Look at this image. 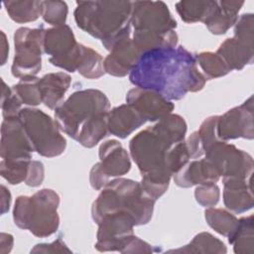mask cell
<instances>
[{
    "mask_svg": "<svg viewBox=\"0 0 254 254\" xmlns=\"http://www.w3.org/2000/svg\"><path fill=\"white\" fill-rule=\"evenodd\" d=\"M253 15L243 14L235 23L234 37L226 39L216 54L226 63L230 70L242 69L253 63Z\"/></svg>",
    "mask_w": 254,
    "mask_h": 254,
    "instance_id": "cell-9",
    "label": "cell"
},
{
    "mask_svg": "<svg viewBox=\"0 0 254 254\" xmlns=\"http://www.w3.org/2000/svg\"><path fill=\"white\" fill-rule=\"evenodd\" d=\"M18 117L25 132L38 154L53 158L62 155L66 147V141L61 133L56 120L40 109L24 108Z\"/></svg>",
    "mask_w": 254,
    "mask_h": 254,
    "instance_id": "cell-7",
    "label": "cell"
},
{
    "mask_svg": "<svg viewBox=\"0 0 254 254\" xmlns=\"http://www.w3.org/2000/svg\"><path fill=\"white\" fill-rule=\"evenodd\" d=\"M76 71L90 79L102 76L105 73L102 57L96 51L82 45Z\"/></svg>",
    "mask_w": 254,
    "mask_h": 254,
    "instance_id": "cell-29",
    "label": "cell"
},
{
    "mask_svg": "<svg viewBox=\"0 0 254 254\" xmlns=\"http://www.w3.org/2000/svg\"><path fill=\"white\" fill-rule=\"evenodd\" d=\"M3 4L16 23L33 22L41 15V1H6Z\"/></svg>",
    "mask_w": 254,
    "mask_h": 254,
    "instance_id": "cell-27",
    "label": "cell"
},
{
    "mask_svg": "<svg viewBox=\"0 0 254 254\" xmlns=\"http://www.w3.org/2000/svg\"><path fill=\"white\" fill-rule=\"evenodd\" d=\"M38 82L39 77L36 76L22 77L20 78V81L12 87V89L20 98L22 103L36 106L43 102Z\"/></svg>",
    "mask_w": 254,
    "mask_h": 254,
    "instance_id": "cell-32",
    "label": "cell"
},
{
    "mask_svg": "<svg viewBox=\"0 0 254 254\" xmlns=\"http://www.w3.org/2000/svg\"><path fill=\"white\" fill-rule=\"evenodd\" d=\"M59 194L51 189H43L32 196L20 195L15 201L13 218L15 224L28 229L37 237L55 233L60 224Z\"/></svg>",
    "mask_w": 254,
    "mask_h": 254,
    "instance_id": "cell-6",
    "label": "cell"
},
{
    "mask_svg": "<svg viewBox=\"0 0 254 254\" xmlns=\"http://www.w3.org/2000/svg\"><path fill=\"white\" fill-rule=\"evenodd\" d=\"M131 25L134 31L166 33L174 31L177 22L162 1L132 2Z\"/></svg>",
    "mask_w": 254,
    "mask_h": 254,
    "instance_id": "cell-12",
    "label": "cell"
},
{
    "mask_svg": "<svg viewBox=\"0 0 254 254\" xmlns=\"http://www.w3.org/2000/svg\"><path fill=\"white\" fill-rule=\"evenodd\" d=\"M243 1H217V7L212 15L204 22L210 33L221 35L227 32L238 20V12Z\"/></svg>",
    "mask_w": 254,
    "mask_h": 254,
    "instance_id": "cell-23",
    "label": "cell"
},
{
    "mask_svg": "<svg viewBox=\"0 0 254 254\" xmlns=\"http://www.w3.org/2000/svg\"><path fill=\"white\" fill-rule=\"evenodd\" d=\"M223 201L228 209L235 213H242L252 208L251 179H223Z\"/></svg>",
    "mask_w": 254,
    "mask_h": 254,
    "instance_id": "cell-20",
    "label": "cell"
},
{
    "mask_svg": "<svg viewBox=\"0 0 254 254\" xmlns=\"http://www.w3.org/2000/svg\"><path fill=\"white\" fill-rule=\"evenodd\" d=\"M147 121L129 104H122L110 110L107 115L108 133L126 138Z\"/></svg>",
    "mask_w": 254,
    "mask_h": 254,
    "instance_id": "cell-21",
    "label": "cell"
},
{
    "mask_svg": "<svg viewBox=\"0 0 254 254\" xmlns=\"http://www.w3.org/2000/svg\"><path fill=\"white\" fill-rule=\"evenodd\" d=\"M46 30L22 27L14 34L15 57L11 71L15 77L36 76L42 67V51Z\"/></svg>",
    "mask_w": 254,
    "mask_h": 254,
    "instance_id": "cell-8",
    "label": "cell"
},
{
    "mask_svg": "<svg viewBox=\"0 0 254 254\" xmlns=\"http://www.w3.org/2000/svg\"><path fill=\"white\" fill-rule=\"evenodd\" d=\"M67 5L63 1H41V16L55 26L64 25L67 16Z\"/></svg>",
    "mask_w": 254,
    "mask_h": 254,
    "instance_id": "cell-33",
    "label": "cell"
},
{
    "mask_svg": "<svg viewBox=\"0 0 254 254\" xmlns=\"http://www.w3.org/2000/svg\"><path fill=\"white\" fill-rule=\"evenodd\" d=\"M98 168L106 178L120 177L130 171L131 163L127 151L116 140H108L99 147Z\"/></svg>",
    "mask_w": 254,
    "mask_h": 254,
    "instance_id": "cell-19",
    "label": "cell"
},
{
    "mask_svg": "<svg viewBox=\"0 0 254 254\" xmlns=\"http://www.w3.org/2000/svg\"><path fill=\"white\" fill-rule=\"evenodd\" d=\"M1 213L4 214L9 210L10 201H11V194L9 190L5 188V186H1Z\"/></svg>",
    "mask_w": 254,
    "mask_h": 254,
    "instance_id": "cell-41",
    "label": "cell"
},
{
    "mask_svg": "<svg viewBox=\"0 0 254 254\" xmlns=\"http://www.w3.org/2000/svg\"><path fill=\"white\" fill-rule=\"evenodd\" d=\"M109 52L103 61L104 70L119 77L127 75L141 56L130 36L116 42Z\"/></svg>",
    "mask_w": 254,
    "mask_h": 254,
    "instance_id": "cell-17",
    "label": "cell"
},
{
    "mask_svg": "<svg viewBox=\"0 0 254 254\" xmlns=\"http://www.w3.org/2000/svg\"><path fill=\"white\" fill-rule=\"evenodd\" d=\"M205 158L218 170L223 179L250 180L253 174L252 157L226 141H216L204 149Z\"/></svg>",
    "mask_w": 254,
    "mask_h": 254,
    "instance_id": "cell-10",
    "label": "cell"
},
{
    "mask_svg": "<svg viewBox=\"0 0 254 254\" xmlns=\"http://www.w3.org/2000/svg\"><path fill=\"white\" fill-rule=\"evenodd\" d=\"M1 35H2V65L5 64V62H6V59H7V54L9 52V46L7 44V41H6V36L3 32H1Z\"/></svg>",
    "mask_w": 254,
    "mask_h": 254,
    "instance_id": "cell-43",
    "label": "cell"
},
{
    "mask_svg": "<svg viewBox=\"0 0 254 254\" xmlns=\"http://www.w3.org/2000/svg\"><path fill=\"white\" fill-rule=\"evenodd\" d=\"M126 102L146 121H159L171 114L175 108V105L161 94L139 87L128 91Z\"/></svg>",
    "mask_w": 254,
    "mask_h": 254,
    "instance_id": "cell-16",
    "label": "cell"
},
{
    "mask_svg": "<svg viewBox=\"0 0 254 254\" xmlns=\"http://www.w3.org/2000/svg\"><path fill=\"white\" fill-rule=\"evenodd\" d=\"M196 64L195 57L184 47L157 48L139 57L129 72V80L168 100H180L188 92L201 90L207 80Z\"/></svg>",
    "mask_w": 254,
    "mask_h": 254,
    "instance_id": "cell-1",
    "label": "cell"
},
{
    "mask_svg": "<svg viewBox=\"0 0 254 254\" xmlns=\"http://www.w3.org/2000/svg\"><path fill=\"white\" fill-rule=\"evenodd\" d=\"M253 96L251 95L241 105L218 116L216 123L218 139L220 141L236 138L253 139Z\"/></svg>",
    "mask_w": 254,
    "mask_h": 254,
    "instance_id": "cell-14",
    "label": "cell"
},
{
    "mask_svg": "<svg viewBox=\"0 0 254 254\" xmlns=\"http://www.w3.org/2000/svg\"><path fill=\"white\" fill-rule=\"evenodd\" d=\"M132 40L142 55L146 51L157 48L176 47L178 44V35L175 30L166 33L134 31Z\"/></svg>",
    "mask_w": 254,
    "mask_h": 254,
    "instance_id": "cell-24",
    "label": "cell"
},
{
    "mask_svg": "<svg viewBox=\"0 0 254 254\" xmlns=\"http://www.w3.org/2000/svg\"><path fill=\"white\" fill-rule=\"evenodd\" d=\"M195 57L196 63L201 67L206 79H212L226 75L230 70L226 63L216 53L203 52Z\"/></svg>",
    "mask_w": 254,
    "mask_h": 254,
    "instance_id": "cell-31",
    "label": "cell"
},
{
    "mask_svg": "<svg viewBox=\"0 0 254 254\" xmlns=\"http://www.w3.org/2000/svg\"><path fill=\"white\" fill-rule=\"evenodd\" d=\"M6 246H8L10 248V250H11V248L13 246V236L11 234L1 233V251Z\"/></svg>",
    "mask_w": 254,
    "mask_h": 254,
    "instance_id": "cell-42",
    "label": "cell"
},
{
    "mask_svg": "<svg viewBox=\"0 0 254 254\" xmlns=\"http://www.w3.org/2000/svg\"><path fill=\"white\" fill-rule=\"evenodd\" d=\"M217 7V1H180L176 4L177 12L187 23L205 22Z\"/></svg>",
    "mask_w": 254,
    "mask_h": 254,
    "instance_id": "cell-25",
    "label": "cell"
},
{
    "mask_svg": "<svg viewBox=\"0 0 254 254\" xmlns=\"http://www.w3.org/2000/svg\"><path fill=\"white\" fill-rule=\"evenodd\" d=\"M186 133L184 118L171 113L154 126L139 132L130 141L131 157L142 175L140 184L155 200L166 192L173 177L168 165L169 152L175 144L184 141Z\"/></svg>",
    "mask_w": 254,
    "mask_h": 254,
    "instance_id": "cell-2",
    "label": "cell"
},
{
    "mask_svg": "<svg viewBox=\"0 0 254 254\" xmlns=\"http://www.w3.org/2000/svg\"><path fill=\"white\" fill-rule=\"evenodd\" d=\"M155 201L144 191L140 183L119 178L105 185L93 201L91 214L97 223L106 214L125 212L133 216L137 225H142L150 221Z\"/></svg>",
    "mask_w": 254,
    "mask_h": 254,
    "instance_id": "cell-5",
    "label": "cell"
},
{
    "mask_svg": "<svg viewBox=\"0 0 254 254\" xmlns=\"http://www.w3.org/2000/svg\"><path fill=\"white\" fill-rule=\"evenodd\" d=\"M31 252H43V253H54V252H70V250L65 246L62 239H57L51 244H38L31 250Z\"/></svg>",
    "mask_w": 254,
    "mask_h": 254,
    "instance_id": "cell-39",
    "label": "cell"
},
{
    "mask_svg": "<svg viewBox=\"0 0 254 254\" xmlns=\"http://www.w3.org/2000/svg\"><path fill=\"white\" fill-rule=\"evenodd\" d=\"M34 148L18 116L5 118L1 127V158L6 162L31 161Z\"/></svg>",
    "mask_w": 254,
    "mask_h": 254,
    "instance_id": "cell-15",
    "label": "cell"
},
{
    "mask_svg": "<svg viewBox=\"0 0 254 254\" xmlns=\"http://www.w3.org/2000/svg\"><path fill=\"white\" fill-rule=\"evenodd\" d=\"M196 201L205 207H212L219 200V188L215 184L199 185L194 191Z\"/></svg>",
    "mask_w": 254,
    "mask_h": 254,
    "instance_id": "cell-36",
    "label": "cell"
},
{
    "mask_svg": "<svg viewBox=\"0 0 254 254\" xmlns=\"http://www.w3.org/2000/svg\"><path fill=\"white\" fill-rule=\"evenodd\" d=\"M81 44L76 43L71 29L62 25L46 30L44 52L51 56L50 63L67 71H76V64L81 51Z\"/></svg>",
    "mask_w": 254,
    "mask_h": 254,
    "instance_id": "cell-11",
    "label": "cell"
},
{
    "mask_svg": "<svg viewBox=\"0 0 254 254\" xmlns=\"http://www.w3.org/2000/svg\"><path fill=\"white\" fill-rule=\"evenodd\" d=\"M71 78L65 72H52L39 78V89L43 103L50 109L58 108L63 102Z\"/></svg>",
    "mask_w": 254,
    "mask_h": 254,
    "instance_id": "cell-22",
    "label": "cell"
},
{
    "mask_svg": "<svg viewBox=\"0 0 254 254\" xmlns=\"http://www.w3.org/2000/svg\"><path fill=\"white\" fill-rule=\"evenodd\" d=\"M31 162L32 160L19 162H6L1 160L0 172L2 178H4L11 185H18L25 182Z\"/></svg>",
    "mask_w": 254,
    "mask_h": 254,
    "instance_id": "cell-34",
    "label": "cell"
},
{
    "mask_svg": "<svg viewBox=\"0 0 254 254\" xmlns=\"http://www.w3.org/2000/svg\"><path fill=\"white\" fill-rule=\"evenodd\" d=\"M89 181H90V185L91 187L96 190H99L102 188L105 187V185L109 182V179L106 178L102 172L100 171V169L97 166V163L92 167L91 171H90V176H89Z\"/></svg>",
    "mask_w": 254,
    "mask_h": 254,
    "instance_id": "cell-40",
    "label": "cell"
},
{
    "mask_svg": "<svg viewBox=\"0 0 254 254\" xmlns=\"http://www.w3.org/2000/svg\"><path fill=\"white\" fill-rule=\"evenodd\" d=\"M204 214L207 224L223 236L229 237L238 224L236 216L225 209L208 207Z\"/></svg>",
    "mask_w": 254,
    "mask_h": 254,
    "instance_id": "cell-28",
    "label": "cell"
},
{
    "mask_svg": "<svg viewBox=\"0 0 254 254\" xmlns=\"http://www.w3.org/2000/svg\"><path fill=\"white\" fill-rule=\"evenodd\" d=\"M220 178L216 167L208 159L188 162L174 174L175 184L181 188H190L194 185L215 184Z\"/></svg>",
    "mask_w": 254,
    "mask_h": 254,
    "instance_id": "cell-18",
    "label": "cell"
},
{
    "mask_svg": "<svg viewBox=\"0 0 254 254\" xmlns=\"http://www.w3.org/2000/svg\"><path fill=\"white\" fill-rule=\"evenodd\" d=\"M109 109V99L102 91L82 89L55 109V120L61 131L80 145L92 148L107 136Z\"/></svg>",
    "mask_w": 254,
    "mask_h": 254,
    "instance_id": "cell-3",
    "label": "cell"
},
{
    "mask_svg": "<svg viewBox=\"0 0 254 254\" xmlns=\"http://www.w3.org/2000/svg\"><path fill=\"white\" fill-rule=\"evenodd\" d=\"M186 146H187V149H188L190 159L200 158L204 154L202 143H201V140H200V137H199L197 131L193 132L189 137V139L186 141Z\"/></svg>",
    "mask_w": 254,
    "mask_h": 254,
    "instance_id": "cell-38",
    "label": "cell"
},
{
    "mask_svg": "<svg viewBox=\"0 0 254 254\" xmlns=\"http://www.w3.org/2000/svg\"><path fill=\"white\" fill-rule=\"evenodd\" d=\"M95 248L99 251H119L123 242L133 234L135 219L128 213L106 214L97 222Z\"/></svg>",
    "mask_w": 254,
    "mask_h": 254,
    "instance_id": "cell-13",
    "label": "cell"
},
{
    "mask_svg": "<svg viewBox=\"0 0 254 254\" xmlns=\"http://www.w3.org/2000/svg\"><path fill=\"white\" fill-rule=\"evenodd\" d=\"M230 244H233L235 253L253 254L254 235H253V215L241 217L234 232L228 237Z\"/></svg>",
    "mask_w": 254,
    "mask_h": 254,
    "instance_id": "cell-26",
    "label": "cell"
},
{
    "mask_svg": "<svg viewBox=\"0 0 254 254\" xmlns=\"http://www.w3.org/2000/svg\"><path fill=\"white\" fill-rule=\"evenodd\" d=\"M45 177L44 165L39 161H32L25 184L30 187H38L42 184Z\"/></svg>",
    "mask_w": 254,
    "mask_h": 254,
    "instance_id": "cell-37",
    "label": "cell"
},
{
    "mask_svg": "<svg viewBox=\"0 0 254 254\" xmlns=\"http://www.w3.org/2000/svg\"><path fill=\"white\" fill-rule=\"evenodd\" d=\"M131 1H79L74 20L78 28L101 40L110 51L116 42L131 36Z\"/></svg>",
    "mask_w": 254,
    "mask_h": 254,
    "instance_id": "cell-4",
    "label": "cell"
},
{
    "mask_svg": "<svg viewBox=\"0 0 254 254\" xmlns=\"http://www.w3.org/2000/svg\"><path fill=\"white\" fill-rule=\"evenodd\" d=\"M187 252V253H225L226 247L219 239L207 232H201L193 237L190 244L178 250L170 252Z\"/></svg>",
    "mask_w": 254,
    "mask_h": 254,
    "instance_id": "cell-30",
    "label": "cell"
},
{
    "mask_svg": "<svg viewBox=\"0 0 254 254\" xmlns=\"http://www.w3.org/2000/svg\"><path fill=\"white\" fill-rule=\"evenodd\" d=\"M2 89V99H1V108L2 115L5 118H11L18 116L21 111V105L23 104L17 94L13 91L12 88L6 85L4 81Z\"/></svg>",
    "mask_w": 254,
    "mask_h": 254,
    "instance_id": "cell-35",
    "label": "cell"
}]
</instances>
